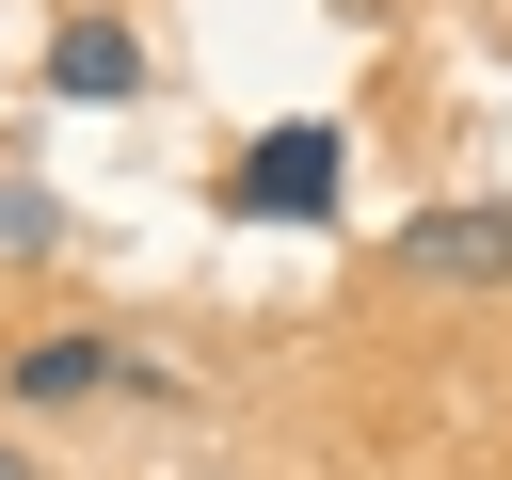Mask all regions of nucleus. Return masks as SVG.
Listing matches in <instances>:
<instances>
[{
    "mask_svg": "<svg viewBox=\"0 0 512 480\" xmlns=\"http://www.w3.org/2000/svg\"><path fill=\"white\" fill-rule=\"evenodd\" d=\"M48 240H64V208H48L32 176H0V256H48Z\"/></svg>",
    "mask_w": 512,
    "mask_h": 480,
    "instance_id": "nucleus-5",
    "label": "nucleus"
},
{
    "mask_svg": "<svg viewBox=\"0 0 512 480\" xmlns=\"http://www.w3.org/2000/svg\"><path fill=\"white\" fill-rule=\"evenodd\" d=\"M48 96H64V112L144 96V32H128V16H64V32H48Z\"/></svg>",
    "mask_w": 512,
    "mask_h": 480,
    "instance_id": "nucleus-3",
    "label": "nucleus"
},
{
    "mask_svg": "<svg viewBox=\"0 0 512 480\" xmlns=\"http://www.w3.org/2000/svg\"><path fill=\"white\" fill-rule=\"evenodd\" d=\"M224 208H240V224H336V128H320V112H304V128H256L240 176H224Z\"/></svg>",
    "mask_w": 512,
    "mask_h": 480,
    "instance_id": "nucleus-1",
    "label": "nucleus"
},
{
    "mask_svg": "<svg viewBox=\"0 0 512 480\" xmlns=\"http://www.w3.org/2000/svg\"><path fill=\"white\" fill-rule=\"evenodd\" d=\"M0 480H48V464H32V448H0Z\"/></svg>",
    "mask_w": 512,
    "mask_h": 480,
    "instance_id": "nucleus-6",
    "label": "nucleus"
},
{
    "mask_svg": "<svg viewBox=\"0 0 512 480\" xmlns=\"http://www.w3.org/2000/svg\"><path fill=\"white\" fill-rule=\"evenodd\" d=\"M384 256H400V272H464V288H512V208H416V224H384Z\"/></svg>",
    "mask_w": 512,
    "mask_h": 480,
    "instance_id": "nucleus-2",
    "label": "nucleus"
},
{
    "mask_svg": "<svg viewBox=\"0 0 512 480\" xmlns=\"http://www.w3.org/2000/svg\"><path fill=\"white\" fill-rule=\"evenodd\" d=\"M112 368H128V352H112L96 320H64V336H32V352H16V400H96Z\"/></svg>",
    "mask_w": 512,
    "mask_h": 480,
    "instance_id": "nucleus-4",
    "label": "nucleus"
}]
</instances>
